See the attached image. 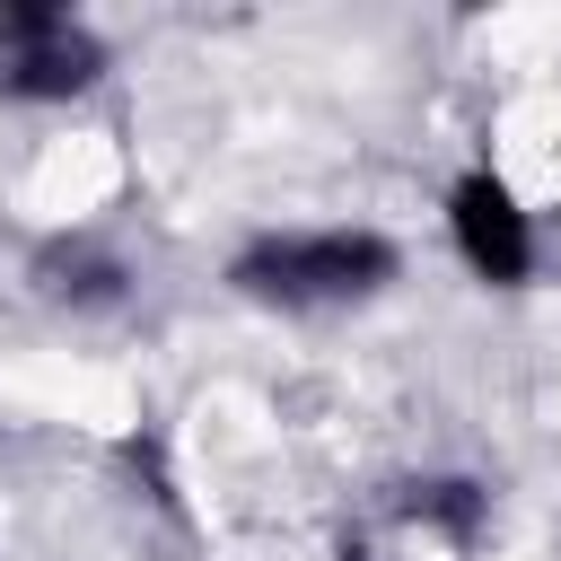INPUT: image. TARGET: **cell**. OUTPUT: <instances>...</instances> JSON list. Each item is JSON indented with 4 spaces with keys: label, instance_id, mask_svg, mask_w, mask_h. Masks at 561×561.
Listing matches in <instances>:
<instances>
[{
    "label": "cell",
    "instance_id": "6da1fadb",
    "mask_svg": "<svg viewBox=\"0 0 561 561\" xmlns=\"http://www.w3.org/2000/svg\"><path fill=\"white\" fill-rule=\"evenodd\" d=\"M394 280V245L368 237V228H333V237H263L237 254V289L245 298H280V307H307V298H359Z\"/></svg>",
    "mask_w": 561,
    "mask_h": 561
},
{
    "label": "cell",
    "instance_id": "7a4b0ae2",
    "mask_svg": "<svg viewBox=\"0 0 561 561\" xmlns=\"http://www.w3.org/2000/svg\"><path fill=\"white\" fill-rule=\"evenodd\" d=\"M96 70H105V53L53 0H9L0 9V88L9 96H79Z\"/></svg>",
    "mask_w": 561,
    "mask_h": 561
},
{
    "label": "cell",
    "instance_id": "3957f363",
    "mask_svg": "<svg viewBox=\"0 0 561 561\" xmlns=\"http://www.w3.org/2000/svg\"><path fill=\"white\" fill-rule=\"evenodd\" d=\"M447 228H456V245H465V263L482 272V280H526L535 272V228H526V210H517V193L491 175V167H473L456 193H447Z\"/></svg>",
    "mask_w": 561,
    "mask_h": 561
},
{
    "label": "cell",
    "instance_id": "277c9868",
    "mask_svg": "<svg viewBox=\"0 0 561 561\" xmlns=\"http://www.w3.org/2000/svg\"><path fill=\"white\" fill-rule=\"evenodd\" d=\"M412 517H430V526H447V535H473L482 491H473V482H430V491L412 500Z\"/></svg>",
    "mask_w": 561,
    "mask_h": 561
}]
</instances>
